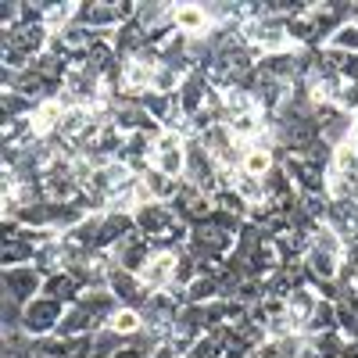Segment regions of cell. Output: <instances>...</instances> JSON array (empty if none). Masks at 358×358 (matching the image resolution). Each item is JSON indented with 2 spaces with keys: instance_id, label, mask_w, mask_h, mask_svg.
Returning <instances> with one entry per match:
<instances>
[{
  "instance_id": "cell-1",
  "label": "cell",
  "mask_w": 358,
  "mask_h": 358,
  "mask_svg": "<svg viewBox=\"0 0 358 358\" xmlns=\"http://www.w3.org/2000/svg\"><path fill=\"white\" fill-rule=\"evenodd\" d=\"M265 169H268V155H265V151L248 155V172H255V176H258V172H265Z\"/></svg>"
},
{
  "instance_id": "cell-2",
  "label": "cell",
  "mask_w": 358,
  "mask_h": 358,
  "mask_svg": "<svg viewBox=\"0 0 358 358\" xmlns=\"http://www.w3.org/2000/svg\"><path fill=\"white\" fill-rule=\"evenodd\" d=\"M179 22H183L187 29H197V25H201V11H194V8H183V11H179Z\"/></svg>"
},
{
  "instance_id": "cell-3",
  "label": "cell",
  "mask_w": 358,
  "mask_h": 358,
  "mask_svg": "<svg viewBox=\"0 0 358 358\" xmlns=\"http://www.w3.org/2000/svg\"><path fill=\"white\" fill-rule=\"evenodd\" d=\"M133 326H136V319H133L129 312H126L122 319H118V330H133Z\"/></svg>"
}]
</instances>
